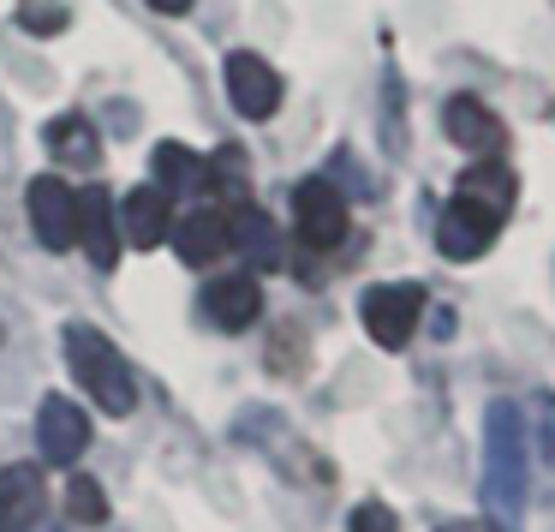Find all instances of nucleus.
I'll return each instance as SVG.
<instances>
[{"instance_id":"nucleus-10","label":"nucleus","mask_w":555,"mask_h":532,"mask_svg":"<svg viewBox=\"0 0 555 532\" xmlns=\"http://www.w3.org/2000/svg\"><path fill=\"white\" fill-rule=\"evenodd\" d=\"M49 508V484H42V467L30 460H13L0 467V532H30Z\"/></svg>"},{"instance_id":"nucleus-18","label":"nucleus","mask_w":555,"mask_h":532,"mask_svg":"<svg viewBox=\"0 0 555 532\" xmlns=\"http://www.w3.org/2000/svg\"><path fill=\"white\" fill-rule=\"evenodd\" d=\"M454 198H466V204L490 210V216H507V210H514V198H519L514 168H502V162H478V168H466V174H460Z\"/></svg>"},{"instance_id":"nucleus-14","label":"nucleus","mask_w":555,"mask_h":532,"mask_svg":"<svg viewBox=\"0 0 555 532\" xmlns=\"http://www.w3.org/2000/svg\"><path fill=\"white\" fill-rule=\"evenodd\" d=\"M228 252H240L251 269H281V233L257 204L228 210Z\"/></svg>"},{"instance_id":"nucleus-1","label":"nucleus","mask_w":555,"mask_h":532,"mask_svg":"<svg viewBox=\"0 0 555 532\" xmlns=\"http://www.w3.org/2000/svg\"><path fill=\"white\" fill-rule=\"evenodd\" d=\"M531 479V448H526V413L514 401H490L483 413V503L514 515Z\"/></svg>"},{"instance_id":"nucleus-3","label":"nucleus","mask_w":555,"mask_h":532,"mask_svg":"<svg viewBox=\"0 0 555 532\" xmlns=\"http://www.w3.org/2000/svg\"><path fill=\"white\" fill-rule=\"evenodd\" d=\"M347 228H352V210L328 180H299L293 186V233H299V245L335 252V245L347 240Z\"/></svg>"},{"instance_id":"nucleus-21","label":"nucleus","mask_w":555,"mask_h":532,"mask_svg":"<svg viewBox=\"0 0 555 532\" xmlns=\"http://www.w3.org/2000/svg\"><path fill=\"white\" fill-rule=\"evenodd\" d=\"M18 25H25L30 37H54V30H66V7H42V0H30V7H18Z\"/></svg>"},{"instance_id":"nucleus-13","label":"nucleus","mask_w":555,"mask_h":532,"mask_svg":"<svg viewBox=\"0 0 555 532\" xmlns=\"http://www.w3.org/2000/svg\"><path fill=\"white\" fill-rule=\"evenodd\" d=\"M114 216H120V240L138 245V252H156L162 240H168V198L156 192V186H138V192H126L120 204H114Z\"/></svg>"},{"instance_id":"nucleus-11","label":"nucleus","mask_w":555,"mask_h":532,"mask_svg":"<svg viewBox=\"0 0 555 532\" xmlns=\"http://www.w3.org/2000/svg\"><path fill=\"white\" fill-rule=\"evenodd\" d=\"M78 245H85L90 264H102V269L120 264V216H114L108 186H85V192H78Z\"/></svg>"},{"instance_id":"nucleus-23","label":"nucleus","mask_w":555,"mask_h":532,"mask_svg":"<svg viewBox=\"0 0 555 532\" xmlns=\"http://www.w3.org/2000/svg\"><path fill=\"white\" fill-rule=\"evenodd\" d=\"M347 532H400V520H395V508H383V503H359L347 520Z\"/></svg>"},{"instance_id":"nucleus-7","label":"nucleus","mask_w":555,"mask_h":532,"mask_svg":"<svg viewBox=\"0 0 555 532\" xmlns=\"http://www.w3.org/2000/svg\"><path fill=\"white\" fill-rule=\"evenodd\" d=\"M495 233H502V216L466 204V198H448L442 216H436V245H442V257H454V264H472L478 252H490Z\"/></svg>"},{"instance_id":"nucleus-5","label":"nucleus","mask_w":555,"mask_h":532,"mask_svg":"<svg viewBox=\"0 0 555 532\" xmlns=\"http://www.w3.org/2000/svg\"><path fill=\"white\" fill-rule=\"evenodd\" d=\"M25 204H30V233H37V245H49V252L78 245V192L61 174H37Z\"/></svg>"},{"instance_id":"nucleus-25","label":"nucleus","mask_w":555,"mask_h":532,"mask_svg":"<svg viewBox=\"0 0 555 532\" xmlns=\"http://www.w3.org/2000/svg\"><path fill=\"white\" fill-rule=\"evenodd\" d=\"M156 13H192V0H150Z\"/></svg>"},{"instance_id":"nucleus-24","label":"nucleus","mask_w":555,"mask_h":532,"mask_svg":"<svg viewBox=\"0 0 555 532\" xmlns=\"http://www.w3.org/2000/svg\"><path fill=\"white\" fill-rule=\"evenodd\" d=\"M442 532H502V527H490V520H448Z\"/></svg>"},{"instance_id":"nucleus-12","label":"nucleus","mask_w":555,"mask_h":532,"mask_svg":"<svg viewBox=\"0 0 555 532\" xmlns=\"http://www.w3.org/2000/svg\"><path fill=\"white\" fill-rule=\"evenodd\" d=\"M197 312L216 329L240 335V329H251L257 317H263V288H257V276H221L204 288V305H197Z\"/></svg>"},{"instance_id":"nucleus-17","label":"nucleus","mask_w":555,"mask_h":532,"mask_svg":"<svg viewBox=\"0 0 555 532\" xmlns=\"http://www.w3.org/2000/svg\"><path fill=\"white\" fill-rule=\"evenodd\" d=\"M204 198H209V204H221V210L251 204V174H245L240 144H221L216 156L204 162Z\"/></svg>"},{"instance_id":"nucleus-16","label":"nucleus","mask_w":555,"mask_h":532,"mask_svg":"<svg viewBox=\"0 0 555 532\" xmlns=\"http://www.w3.org/2000/svg\"><path fill=\"white\" fill-rule=\"evenodd\" d=\"M42 144H49V156L61 162V168H96V156H102V138H96V126H90L85 114H61V121H49Z\"/></svg>"},{"instance_id":"nucleus-20","label":"nucleus","mask_w":555,"mask_h":532,"mask_svg":"<svg viewBox=\"0 0 555 532\" xmlns=\"http://www.w3.org/2000/svg\"><path fill=\"white\" fill-rule=\"evenodd\" d=\"M66 515H73L78 527H96V520H108V503H102V484L78 472V479L66 484Z\"/></svg>"},{"instance_id":"nucleus-15","label":"nucleus","mask_w":555,"mask_h":532,"mask_svg":"<svg viewBox=\"0 0 555 532\" xmlns=\"http://www.w3.org/2000/svg\"><path fill=\"white\" fill-rule=\"evenodd\" d=\"M442 132H448V144L472 150V156H495V150H502V121H495L478 97H454V102H448V109H442Z\"/></svg>"},{"instance_id":"nucleus-2","label":"nucleus","mask_w":555,"mask_h":532,"mask_svg":"<svg viewBox=\"0 0 555 532\" xmlns=\"http://www.w3.org/2000/svg\"><path fill=\"white\" fill-rule=\"evenodd\" d=\"M66 359H73V377L85 383V395L96 407H108V419H126L138 407V383H132V365L120 359L102 329L90 324H66Z\"/></svg>"},{"instance_id":"nucleus-22","label":"nucleus","mask_w":555,"mask_h":532,"mask_svg":"<svg viewBox=\"0 0 555 532\" xmlns=\"http://www.w3.org/2000/svg\"><path fill=\"white\" fill-rule=\"evenodd\" d=\"M538 455L543 472L555 479V395H538Z\"/></svg>"},{"instance_id":"nucleus-8","label":"nucleus","mask_w":555,"mask_h":532,"mask_svg":"<svg viewBox=\"0 0 555 532\" xmlns=\"http://www.w3.org/2000/svg\"><path fill=\"white\" fill-rule=\"evenodd\" d=\"M228 102L245 114V121H269V114L281 109V73L251 49L228 54Z\"/></svg>"},{"instance_id":"nucleus-19","label":"nucleus","mask_w":555,"mask_h":532,"mask_svg":"<svg viewBox=\"0 0 555 532\" xmlns=\"http://www.w3.org/2000/svg\"><path fill=\"white\" fill-rule=\"evenodd\" d=\"M150 168H156V192H162V198L204 192V156H192L185 144H156Z\"/></svg>"},{"instance_id":"nucleus-4","label":"nucleus","mask_w":555,"mask_h":532,"mask_svg":"<svg viewBox=\"0 0 555 532\" xmlns=\"http://www.w3.org/2000/svg\"><path fill=\"white\" fill-rule=\"evenodd\" d=\"M424 288L418 281H383V288H371L359 300V317H364V329H371V341L376 347H406L412 341V329H418V317H424Z\"/></svg>"},{"instance_id":"nucleus-9","label":"nucleus","mask_w":555,"mask_h":532,"mask_svg":"<svg viewBox=\"0 0 555 532\" xmlns=\"http://www.w3.org/2000/svg\"><path fill=\"white\" fill-rule=\"evenodd\" d=\"M168 240H173V252H180V264H197V269L216 264V257L228 252V210L204 198V204H192L180 221H173Z\"/></svg>"},{"instance_id":"nucleus-6","label":"nucleus","mask_w":555,"mask_h":532,"mask_svg":"<svg viewBox=\"0 0 555 532\" xmlns=\"http://www.w3.org/2000/svg\"><path fill=\"white\" fill-rule=\"evenodd\" d=\"M37 448L49 467H73L78 455L90 448V419L73 395H49L37 413Z\"/></svg>"}]
</instances>
